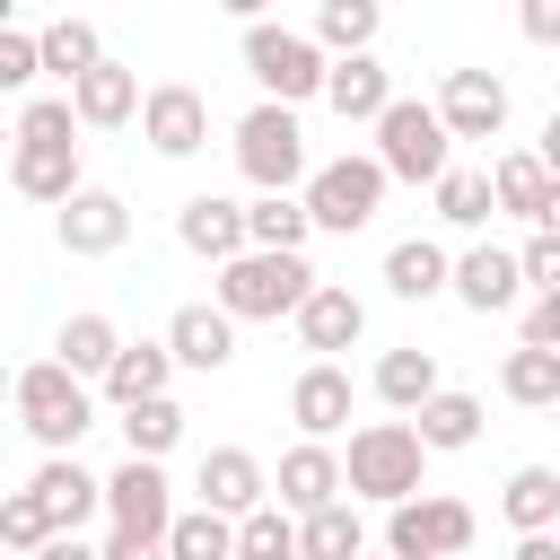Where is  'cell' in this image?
Returning <instances> with one entry per match:
<instances>
[{"label":"cell","instance_id":"obj_22","mask_svg":"<svg viewBox=\"0 0 560 560\" xmlns=\"http://www.w3.org/2000/svg\"><path fill=\"white\" fill-rule=\"evenodd\" d=\"M70 105H79V122H88V131H122V122L140 114V70L96 61V70H79V79H70Z\"/></svg>","mask_w":560,"mask_h":560},{"label":"cell","instance_id":"obj_36","mask_svg":"<svg viewBox=\"0 0 560 560\" xmlns=\"http://www.w3.org/2000/svg\"><path fill=\"white\" fill-rule=\"evenodd\" d=\"M245 219H254V245H306V236H315L306 192H254V201H245Z\"/></svg>","mask_w":560,"mask_h":560},{"label":"cell","instance_id":"obj_19","mask_svg":"<svg viewBox=\"0 0 560 560\" xmlns=\"http://www.w3.org/2000/svg\"><path fill=\"white\" fill-rule=\"evenodd\" d=\"M289 324H298V341H306L315 359H332V350H350V341L368 332V306H359L341 280H315V289H306V306H298Z\"/></svg>","mask_w":560,"mask_h":560},{"label":"cell","instance_id":"obj_8","mask_svg":"<svg viewBox=\"0 0 560 560\" xmlns=\"http://www.w3.org/2000/svg\"><path fill=\"white\" fill-rule=\"evenodd\" d=\"M376 158L394 166V184H438V175L455 166V131H446V114H438V105L394 96V105L376 114Z\"/></svg>","mask_w":560,"mask_h":560},{"label":"cell","instance_id":"obj_48","mask_svg":"<svg viewBox=\"0 0 560 560\" xmlns=\"http://www.w3.org/2000/svg\"><path fill=\"white\" fill-rule=\"evenodd\" d=\"M551 411H560V402H551Z\"/></svg>","mask_w":560,"mask_h":560},{"label":"cell","instance_id":"obj_41","mask_svg":"<svg viewBox=\"0 0 560 560\" xmlns=\"http://www.w3.org/2000/svg\"><path fill=\"white\" fill-rule=\"evenodd\" d=\"M88 122H79V105H70V88L61 96H26L18 105V140H79Z\"/></svg>","mask_w":560,"mask_h":560},{"label":"cell","instance_id":"obj_12","mask_svg":"<svg viewBox=\"0 0 560 560\" xmlns=\"http://www.w3.org/2000/svg\"><path fill=\"white\" fill-rule=\"evenodd\" d=\"M438 114H446L455 140H499V131H508V79H499V70H446Z\"/></svg>","mask_w":560,"mask_h":560},{"label":"cell","instance_id":"obj_39","mask_svg":"<svg viewBox=\"0 0 560 560\" xmlns=\"http://www.w3.org/2000/svg\"><path fill=\"white\" fill-rule=\"evenodd\" d=\"M96 61H105V44H96L88 18H52V26H44V70H52L61 88H70L79 70H96Z\"/></svg>","mask_w":560,"mask_h":560},{"label":"cell","instance_id":"obj_34","mask_svg":"<svg viewBox=\"0 0 560 560\" xmlns=\"http://www.w3.org/2000/svg\"><path fill=\"white\" fill-rule=\"evenodd\" d=\"M184 438V402L175 394H140V402H122V446L131 455H166Z\"/></svg>","mask_w":560,"mask_h":560},{"label":"cell","instance_id":"obj_24","mask_svg":"<svg viewBox=\"0 0 560 560\" xmlns=\"http://www.w3.org/2000/svg\"><path fill=\"white\" fill-rule=\"evenodd\" d=\"M210 508H228V516H245V508H262L271 499V472H262V455H245V446H210L201 455V481H192Z\"/></svg>","mask_w":560,"mask_h":560},{"label":"cell","instance_id":"obj_35","mask_svg":"<svg viewBox=\"0 0 560 560\" xmlns=\"http://www.w3.org/2000/svg\"><path fill=\"white\" fill-rule=\"evenodd\" d=\"M306 560H359V542H368V525H359V508L350 499H324V508H306Z\"/></svg>","mask_w":560,"mask_h":560},{"label":"cell","instance_id":"obj_5","mask_svg":"<svg viewBox=\"0 0 560 560\" xmlns=\"http://www.w3.org/2000/svg\"><path fill=\"white\" fill-rule=\"evenodd\" d=\"M236 175L254 192H298L315 166H306V131H298V105L289 96H262L245 122H236Z\"/></svg>","mask_w":560,"mask_h":560},{"label":"cell","instance_id":"obj_38","mask_svg":"<svg viewBox=\"0 0 560 560\" xmlns=\"http://www.w3.org/2000/svg\"><path fill=\"white\" fill-rule=\"evenodd\" d=\"M376 26H385V0H324V9H315L324 52H368V44H376Z\"/></svg>","mask_w":560,"mask_h":560},{"label":"cell","instance_id":"obj_17","mask_svg":"<svg viewBox=\"0 0 560 560\" xmlns=\"http://www.w3.org/2000/svg\"><path fill=\"white\" fill-rule=\"evenodd\" d=\"M341 490H350V464H341L324 438H298V446L280 455V472H271V499H289L298 516L324 508V499H341Z\"/></svg>","mask_w":560,"mask_h":560},{"label":"cell","instance_id":"obj_7","mask_svg":"<svg viewBox=\"0 0 560 560\" xmlns=\"http://www.w3.org/2000/svg\"><path fill=\"white\" fill-rule=\"evenodd\" d=\"M385 184H394V166L368 149H350V158H324L315 175H306V210H315V228L324 236H359L376 210H385Z\"/></svg>","mask_w":560,"mask_h":560},{"label":"cell","instance_id":"obj_9","mask_svg":"<svg viewBox=\"0 0 560 560\" xmlns=\"http://www.w3.org/2000/svg\"><path fill=\"white\" fill-rule=\"evenodd\" d=\"M472 534H481V516L464 499H446V490H429V499L411 490V499L385 508V542L402 560H455V551H472Z\"/></svg>","mask_w":560,"mask_h":560},{"label":"cell","instance_id":"obj_6","mask_svg":"<svg viewBox=\"0 0 560 560\" xmlns=\"http://www.w3.org/2000/svg\"><path fill=\"white\" fill-rule=\"evenodd\" d=\"M245 70H254V88H262V96H289V105L324 96V79H332V61H324V35L271 26V18H245Z\"/></svg>","mask_w":560,"mask_h":560},{"label":"cell","instance_id":"obj_42","mask_svg":"<svg viewBox=\"0 0 560 560\" xmlns=\"http://www.w3.org/2000/svg\"><path fill=\"white\" fill-rule=\"evenodd\" d=\"M35 79H44V35L9 26L0 35V88H35Z\"/></svg>","mask_w":560,"mask_h":560},{"label":"cell","instance_id":"obj_3","mask_svg":"<svg viewBox=\"0 0 560 560\" xmlns=\"http://www.w3.org/2000/svg\"><path fill=\"white\" fill-rule=\"evenodd\" d=\"M88 385H96V376H79L61 350H52V359H26L18 385H9V394H18V429H26L35 446H79V438L96 429V394H88Z\"/></svg>","mask_w":560,"mask_h":560},{"label":"cell","instance_id":"obj_16","mask_svg":"<svg viewBox=\"0 0 560 560\" xmlns=\"http://www.w3.org/2000/svg\"><path fill=\"white\" fill-rule=\"evenodd\" d=\"M26 490L52 508V525H61V534H79V525L105 508V481H96L70 446H44V464H35V481H26Z\"/></svg>","mask_w":560,"mask_h":560},{"label":"cell","instance_id":"obj_13","mask_svg":"<svg viewBox=\"0 0 560 560\" xmlns=\"http://www.w3.org/2000/svg\"><path fill=\"white\" fill-rule=\"evenodd\" d=\"M175 236H184V254L228 262V254L254 245V219H245V201H228V192H192V201L175 210Z\"/></svg>","mask_w":560,"mask_h":560},{"label":"cell","instance_id":"obj_15","mask_svg":"<svg viewBox=\"0 0 560 560\" xmlns=\"http://www.w3.org/2000/svg\"><path fill=\"white\" fill-rule=\"evenodd\" d=\"M289 420H298V438H341L350 429V368L341 359H306L298 385H289Z\"/></svg>","mask_w":560,"mask_h":560},{"label":"cell","instance_id":"obj_2","mask_svg":"<svg viewBox=\"0 0 560 560\" xmlns=\"http://www.w3.org/2000/svg\"><path fill=\"white\" fill-rule=\"evenodd\" d=\"M306 289H315L306 245H245V254L219 262V306L245 315V324H280V315H298Z\"/></svg>","mask_w":560,"mask_h":560},{"label":"cell","instance_id":"obj_30","mask_svg":"<svg viewBox=\"0 0 560 560\" xmlns=\"http://www.w3.org/2000/svg\"><path fill=\"white\" fill-rule=\"evenodd\" d=\"M429 192H438V219H446V228H490V219H499V184H490V166H446Z\"/></svg>","mask_w":560,"mask_h":560},{"label":"cell","instance_id":"obj_10","mask_svg":"<svg viewBox=\"0 0 560 560\" xmlns=\"http://www.w3.org/2000/svg\"><path fill=\"white\" fill-rule=\"evenodd\" d=\"M140 140H149L158 158H192V149L210 140V96L184 88V79L149 88V96H140Z\"/></svg>","mask_w":560,"mask_h":560},{"label":"cell","instance_id":"obj_43","mask_svg":"<svg viewBox=\"0 0 560 560\" xmlns=\"http://www.w3.org/2000/svg\"><path fill=\"white\" fill-rule=\"evenodd\" d=\"M516 254H525V280L534 289H560V228H534Z\"/></svg>","mask_w":560,"mask_h":560},{"label":"cell","instance_id":"obj_32","mask_svg":"<svg viewBox=\"0 0 560 560\" xmlns=\"http://www.w3.org/2000/svg\"><path fill=\"white\" fill-rule=\"evenodd\" d=\"M429 394H438V350H385V359H376V402L420 411Z\"/></svg>","mask_w":560,"mask_h":560},{"label":"cell","instance_id":"obj_4","mask_svg":"<svg viewBox=\"0 0 560 560\" xmlns=\"http://www.w3.org/2000/svg\"><path fill=\"white\" fill-rule=\"evenodd\" d=\"M438 446L420 438V420H368V429H350V499H376V508H394V499H411L420 490V464H429Z\"/></svg>","mask_w":560,"mask_h":560},{"label":"cell","instance_id":"obj_11","mask_svg":"<svg viewBox=\"0 0 560 560\" xmlns=\"http://www.w3.org/2000/svg\"><path fill=\"white\" fill-rule=\"evenodd\" d=\"M52 236H61V254H122V236H131V201L122 192H105V184H79L70 201H61V219H52Z\"/></svg>","mask_w":560,"mask_h":560},{"label":"cell","instance_id":"obj_25","mask_svg":"<svg viewBox=\"0 0 560 560\" xmlns=\"http://www.w3.org/2000/svg\"><path fill=\"white\" fill-rule=\"evenodd\" d=\"M385 289L420 306V298H438V289H455V254H446L438 236H402V245L385 254Z\"/></svg>","mask_w":560,"mask_h":560},{"label":"cell","instance_id":"obj_14","mask_svg":"<svg viewBox=\"0 0 560 560\" xmlns=\"http://www.w3.org/2000/svg\"><path fill=\"white\" fill-rule=\"evenodd\" d=\"M534 280H525V254H508V245H464L455 254V298L472 306V315H499V306H516Z\"/></svg>","mask_w":560,"mask_h":560},{"label":"cell","instance_id":"obj_20","mask_svg":"<svg viewBox=\"0 0 560 560\" xmlns=\"http://www.w3.org/2000/svg\"><path fill=\"white\" fill-rule=\"evenodd\" d=\"M236 324H245V315H228V306L210 298V306H175V315H166V341H175V359H184V368L219 376V368L236 359Z\"/></svg>","mask_w":560,"mask_h":560},{"label":"cell","instance_id":"obj_40","mask_svg":"<svg viewBox=\"0 0 560 560\" xmlns=\"http://www.w3.org/2000/svg\"><path fill=\"white\" fill-rule=\"evenodd\" d=\"M52 534H61V525H52V508H44L35 490H9V499H0V542H9V551H26V560H35Z\"/></svg>","mask_w":560,"mask_h":560},{"label":"cell","instance_id":"obj_1","mask_svg":"<svg viewBox=\"0 0 560 560\" xmlns=\"http://www.w3.org/2000/svg\"><path fill=\"white\" fill-rule=\"evenodd\" d=\"M105 516H114L105 560H149V551H166V534H175V481H166V455H122V464L105 472Z\"/></svg>","mask_w":560,"mask_h":560},{"label":"cell","instance_id":"obj_37","mask_svg":"<svg viewBox=\"0 0 560 560\" xmlns=\"http://www.w3.org/2000/svg\"><path fill=\"white\" fill-rule=\"evenodd\" d=\"M166 551H175V560H228V551H236V516L201 499L192 516H175V534H166Z\"/></svg>","mask_w":560,"mask_h":560},{"label":"cell","instance_id":"obj_29","mask_svg":"<svg viewBox=\"0 0 560 560\" xmlns=\"http://www.w3.org/2000/svg\"><path fill=\"white\" fill-rule=\"evenodd\" d=\"M298 534H306V516H298L289 499H262V508L236 516V551H245V560H298V551H306Z\"/></svg>","mask_w":560,"mask_h":560},{"label":"cell","instance_id":"obj_21","mask_svg":"<svg viewBox=\"0 0 560 560\" xmlns=\"http://www.w3.org/2000/svg\"><path fill=\"white\" fill-rule=\"evenodd\" d=\"M324 105H332L341 122H376V114L394 105V79H385V61H376V52H332Z\"/></svg>","mask_w":560,"mask_h":560},{"label":"cell","instance_id":"obj_33","mask_svg":"<svg viewBox=\"0 0 560 560\" xmlns=\"http://www.w3.org/2000/svg\"><path fill=\"white\" fill-rule=\"evenodd\" d=\"M52 350H61L79 376H105V368H114V350H122V332H114V315H96V306H88V315H70V324L52 332Z\"/></svg>","mask_w":560,"mask_h":560},{"label":"cell","instance_id":"obj_28","mask_svg":"<svg viewBox=\"0 0 560 560\" xmlns=\"http://www.w3.org/2000/svg\"><path fill=\"white\" fill-rule=\"evenodd\" d=\"M499 394L525 402V411H551L560 402V341H516L508 368H499Z\"/></svg>","mask_w":560,"mask_h":560},{"label":"cell","instance_id":"obj_26","mask_svg":"<svg viewBox=\"0 0 560 560\" xmlns=\"http://www.w3.org/2000/svg\"><path fill=\"white\" fill-rule=\"evenodd\" d=\"M490 184H499V210H508V219H525V228H534V219H542V201H551V184H560V175H551V158H542V149H508V158H499V166H490Z\"/></svg>","mask_w":560,"mask_h":560},{"label":"cell","instance_id":"obj_23","mask_svg":"<svg viewBox=\"0 0 560 560\" xmlns=\"http://www.w3.org/2000/svg\"><path fill=\"white\" fill-rule=\"evenodd\" d=\"M175 368H184V359H175V341H122V350H114V368L96 376V394L122 411V402H140V394H166V385H175Z\"/></svg>","mask_w":560,"mask_h":560},{"label":"cell","instance_id":"obj_45","mask_svg":"<svg viewBox=\"0 0 560 560\" xmlns=\"http://www.w3.org/2000/svg\"><path fill=\"white\" fill-rule=\"evenodd\" d=\"M516 26L525 44H560V0H516Z\"/></svg>","mask_w":560,"mask_h":560},{"label":"cell","instance_id":"obj_46","mask_svg":"<svg viewBox=\"0 0 560 560\" xmlns=\"http://www.w3.org/2000/svg\"><path fill=\"white\" fill-rule=\"evenodd\" d=\"M542 158H551V175H560V114L542 122Z\"/></svg>","mask_w":560,"mask_h":560},{"label":"cell","instance_id":"obj_18","mask_svg":"<svg viewBox=\"0 0 560 560\" xmlns=\"http://www.w3.org/2000/svg\"><path fill=\"white\" fill-rule=\"evenodd\" d=\"M9 192L61 210V201L79 192V140H18V149H9Z\"/></svg>","mask_w":560,"mask_h":560},{"label":"cell","instance_id":"obj_31","mask_svg":"<svg viewBox=\"0 0 560 560\" xmlns=\"http://www.w3.org/2000/svg\"><path fill=\"white\" fill-rule=\"evenodd\" d=\"M411 420H420V438H429L438 455H455V446H472V438H481V394H455V385H438V394H429Z\"/></svg>","mask_w":560,"mask_h":560},{"label":"cell","instance_id":"obj_27","mask_svg":"<svg viewBox=\"0 0 560 560\" xmlns=\"http://www.w3.org/2000/svg\"><path fill=\"white\" fill-rule=\"evenodd\" d=\"M499 516H508L516 534H551V525H560V472H551V464H516L508 490H499Z\"/></svg>","mask_w":560,"mask_h":560},{"label":"cell","instance_id":"obj_44","mask_svg":"<svg viewBox=\"0 0 560 560\" xmlns=\"http://www.w3.org/2000/svg\"><path fill=\"white\" fill-rule=\"evenodd\" d=\"M516 341H560V289H534V298H525V324H516Z\"/></svg>","mask_w":560,"mask_h":560},{"label":"cell","instance_id":"obj_47","mask_svg":"<svg viewBox=\"0 0 560 560\" xmlns=\"http://www.w3.org/2000/svg\"><path fill=\"white\" fill-rule=\"evenodd\" d=\"M219 9H228V18H262L271 0H219Z\"/></svg>","mask_w":560,"mask_h":560}]
</instances>
